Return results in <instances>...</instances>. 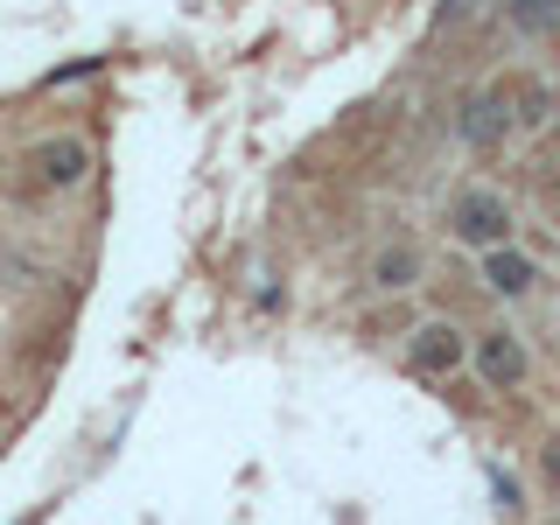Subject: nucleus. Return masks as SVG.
I'll return each instance as SVG.
<instances>
[{
    "label": "nucleus",
    "mask_w": 560,
    "mask_h": 525,
    "mask_svg": "<svg viewBox=\"0 0 560 525\" xmlns=\"http://www.w3.org/2000/svg\"><path fill=\"white\" fill-rule=\"evenodd\" d=\"M553 8H560V0H553Z\"/></svg>",
    "instance_id": "1a4fd4ad"
},
{
    "label": "nucleus",
    "mask_w": 560,
    "mask_h": 525,
    "mask_svg": "<svg viewBox=\"0 0 560 525\" xmlns=\"http://www.w3.org/2000/svg\"><path fill=\"white\" fill-rule=\"evenodd\" d=\"M455 238L477 245V253L504 245L512 238V203H504L498 189H463V197H455Z\"/></svg>",
    "instance_id": "f03ea898"
},
{
    "label": "nucleus",
    "mask_w": 560,
    "mask_h": 525,
    "mask_svg": "<svg viewBox=\"0 0 560 525\" xmlns=\"http://www.w3.org/2000/svg\"><path fill=\"white\" fill-rule=\"evenodd\" d=\"M463 358H469V350H463V329H455V323H420V329H413V343H407V364H413L420 378H448V372H463Z\"/></svg>",
    "instance_id": "7ed1b4c3"
},
{
    "label": "nucleus",
    "mask_w": 560,
    "mask_h": 525,
    "mask_svg": "<svg viewBox=\"0 0 560 525\" xmlns=\"http://www.w3.org/2000/svg\"><path fill=\"white\" fill-rule=\"evenodd\" d=\"M547 483H553V490H560V442H553V448H547Z\"/></svg>",
    "instance_id": "6e6552de"
},
{
    "label": "nucleus",
    "mask_w": 560,
    "mask_h": 525,
    "mask_svg": "<svg viewBox=\"0 0 560 525\" xmlns=\"http://www.w3.org/2000/svg\"><path fill=\"white\" fill-rule=\"evenodd\" d=\"M469 364H477V378L490 385V393H518L525 372H533V358H525L518 329H483V337L469 343Z\"/></svg>",
    "instance_id": "f257e3e1"
},
{
    "label": "nucleus",
    "mask_w": 560,
    "mask_h": 525,
    "mask_svg": "<svg viewBox=\"0 0 560 525\" xmlns=\"http://www.w3.org/2000/svg\"><path fill=\"white\" fill-rule=\"evenodd\" d=\"M504 127H512V113H504V98H498V92H483V98H469V105H463V140H469L477 154L498 148Z\"/></svg>",
    "instance_id": "39448f33"
},
{
    "label": "nucleus",
    "mask_w": 560,
    "mask_h": 525,
    "mask_svg": "<svg viewBox=\"0 0 560 525\" xmlns=\"http://www.w3.org/2000/svg\"><path fill=\"white\" fill-rule=\"evenodd\" d=\"M413 273H420V259L407 253V245H385V253H378V267H372L378 288H413Z\"/></svg>",
    "instance_id": "0eeeda50"
},
{
    "label": "nucleus",
    "mask_w": 560,
    "mask_h": 525,
    "mask_svg": "<svg viewBox=\"0 0 560 525\" xmlns=\"http://www.w3.org/2000/svg\"><path fill=\"white\" fill-rule=\"evenodd\" d=\"M483 280H490V294H504V302H518V294H533L539 267H533L525 253H512V245H490V253H483Z\"/></svg>",
    "instance_id": "20e7f679"
},
{
    "label": "nucleus",
    "mask_w": 560,
    "mask_h": 525,
    "mask_svg": "<svg viewBox=\"0 0 560 525\" xmlns=\"http://www.w3.org/2000/svg\"><path fill=\"white\" fill-rule=\"evenodd\" d=\"M35 168H43L49 189H63V183H78V175H84V148H78V140H49V148L35 154Z\"/></svg>",
    "instance_id": "423d86ee"
}]
</instances>
